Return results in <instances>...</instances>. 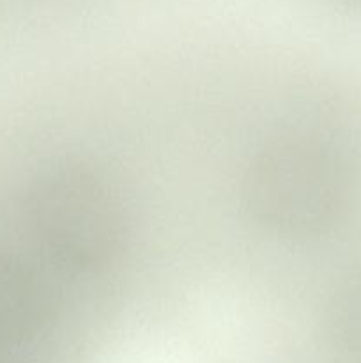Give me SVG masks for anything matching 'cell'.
Instances as JSON below:
<instances>
[{"instance_id": "obj_1", "label": "cell", "mask_w": 361, "mask_h": 363, "mask_svg": "<svg viewBox=\"0 0 361 363\" xmlns=\"http://www.w3.org/2000/svg\"><path fill=\"white\" fill-rule=\"evenodd\" d=\"M244 202L265 233L301 241L335 223L345 201V176L331 149L301 131L265 140L244 172Z\"/></svg>"}, {"instance_id": "obj_2", "label": "cell", "mask_w": 361, "mask_h": 363, "mask_svg": "<svg viewBox=\"0 0 361 363\" xmlns=\"http://www.w3.org/2000/svg\"><path fill=\"white\" fill-rule=\"evenodd\" d=\"M32 223L60 264L96 269L108 264L127 236V208L117 184L85 163H64L39 179Z\"/></svg>"}]
</instances>
